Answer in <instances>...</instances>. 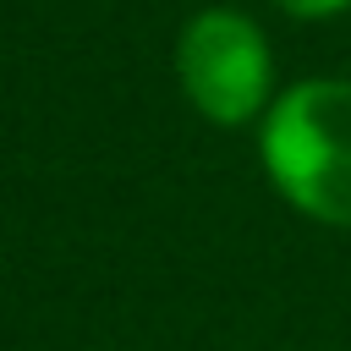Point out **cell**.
I'll return each mask as SVG.
<instances>
[{"label": "cell", "instance_id": "obj_1", "mask_svg": "<svg viewBox=\"0 0 351 351\" xmlns=\"http://www.w3.org/2000/svg\"><path fill=\"white\" fill-rule=\"evenodd\" d=\"M258 154L291 208L351 230V82L307 77L285 88L263 115Z\"/></svg>", "mask_w": 351, "mask_h": 351}, {"label": "cell", "instance_id": "obj_2", "mask_svg": "<svg viewBox=\"0 0 351 351\" xmlns=\"http://www.w3.org/2000/svg\"><path fill=\"white\" fill-rule=\"evenodd\" d=\"M176 82L197 115L214 126H241L269 104L274 88V55L252 16L230 5H208L186 16L176 38Z\"/></svg>", "mask_w": 351, "mask_h": 351}, {"label": "cell", "instance_id": "obj_3", "mask_svg": "<svg viewBox=\"0 0 351 351\" xmlns=\"http://www.w3.org/2000/svg\"><path fill=\"white\" fill-rule=\"evenodd\" d=\"M269 5H280L291 16H329V11H346L351 0H269Z\"/></svg>", "mask_w": 351, "mask_h": 351}]
</instances>
